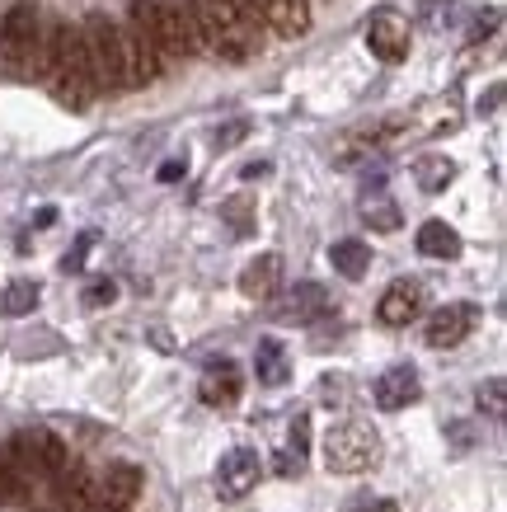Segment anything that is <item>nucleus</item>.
<instances>
[{
	"mask_svg": "<svg viewBox=\"0 0 507 512\" xmlns=\"http://www.w3.org/2000/svg\"><path fill=\"white\" fill-rule=\"evenodd\" d=\"M33 306H38V282H29V278H15L0 292V315H10V320L33 315Z\"/></svg>",
	"mask_w": 507,
	"mask_h": 512,
	"instance_id": "nucleus-20",
	"label": "nucleus"
},
{
	"mask_svg": "<svg viewBox=\"0 0 507 512\" xmlns=\"http://www.w3.org/2000/svg\"><path fill=\"white\" fill-rule=\"evenodd\" d=\"M414 179H418V188H423V193H442V188L456 179V165H451L446 156H423L414 165Z\"/></svg>",
	"mask_w": 507,
	"mask_h": 512,
	"instance_id": "nucleus-21",
	"label": "nucleus"
},
{
	"mask_svg": "<svg viewBox=\"0 0 507 512\" xmlns=\"http://www.w3.org/2000/svg\"><path fill=\"white\" fill-rule=\"evenodd\" d=\"M43 24H47V15L33 5V0L10 5V15L0 19V66H5V71H15V76L38 71V57H43Z\"/></svg>",
	"mask_w": 507,
	"mask_h": 512,
	"instance_id": "nucleus-3",
	"label": "nucleus"
},
{
	"mask_svg": "<svg viewBox=\"0 0 507 512\" xmlns=\"http://www.w3.org/2000/svg\"><path fill=\"white\" fill-rule=\"evenodd\" d=\"M240 137H245V123L226 127V132H216V146H231V141H240Z\"/></svg>",
	"mask_w": 507,
	"mask_h": 512,
	"instance_id": "nucleus-29",
	"label": "nucleus"
},
{
	"mask_svg": "<svg viewBox=\"0 0 507 512\" xmlns=\"http://www.w3.org/2000/svg\"><path fill=\"white\" fill-rule=\"evenodd\" d=\"M362 217L371 221V231H395L400 226V207L385 193H371V198H362Z\"/></svg>",
	"mask_w": 507,
	"mask_h": 512,
	"instance_id": "nucleus-22",
	"label": "nucleus"
},
{
	"mask_svg": "<svg viewBox=\"0 0 507 512\" xmlns=\"http://www.w3.org/2000/svg\"><path fill=\"white\" fill-rule=\"evenodd\" d=\"M367 47L381 62H404L409 57V19L395 10H376L367 19Z\"/></svg>",
	"mask_w": 507,
	"mask_h": 512,
	"instance_id": "nucleus-8",
	"label": "nucleus"
},
{
	"mask_svg": "<svg viewBox=\"0 0 507 512\" xmlns=\"http://www.w3.org/2000/svg\"><path fill=\"white\" fill-rule=\"evenodd\" d=\"M240 367L235 362H221V367H207V376H202V404H212V409H231L235 400H240Z\"/></svg>",
	"mask_w": 507,
	"mask_h": 512,
	"instance_id": "nucleus-16",
	"label": "nucleus"
},
{
	"mask_svg": "<svg viewBox=\"0 0 507 512\" xmlns=\"http://www.w3.org/2000/svg\"><path fill=\"white\" fill-rule=\"evenodd\" d=\"M371 400L381 404L385 414H395V409H409V404L418 400V372L409 367V362H400V367L381 372V376H376V386H371Z\"/></svg>",
	"mask_w": 507,
	"mask_h": 512,
	"instance_id": "nucleus-12",
	"label": "nucleus"
},
{
	"mask_svg": "<svg viewBox=\"0 0 507 512\" xmlns=\"http://www.w3.org/2000/svg\"><path fill=\"white\" fill-rule=\"evenodd\" d=\"M329 264L343 273V278H362L371 268V249H367V240H334V249H329Z\"/></svg>",
	"mask_w": 507,
	"mask_h": 512,
	"instance_id": "nucleus-19",
	"label": "nucleus"
},
{
	"mask_svg": "<svg viewBox=\"0 0 507 512\" xmlns=\"http://www.w3.org/2000/svg\"><path fill=\"white\" fill-rule=\"evenodd\" d=\"M324 470L329 475H362L381 461V437L362 419H343L324 433Z\"/></svg>",
	"mask_w": 507,
	"mask_h": 512,
	"instance_id": "nucleus-4",
	"label": "nucleus"
},
{
	"mask_svg": "<svg viewBox=\"0 0 507 512\" xmlns=\"http://www.w3.org/2000/svg\"><path fill=\"white\" fill-rule=\"evenodd\" d=\"M292 372V362H287V348L277 339H259V353H254V376H259L263 386H282Z\"/></svg>",
	"mask_w": 507,
	"mask_h": 512,
	"instance_id": "nucleus-18",
	"label": "nucleus"
},
{
	"mask_svg": "<svg viewBox=\"0 0 507 512\" xmlns=\"http://www.w3.org/2000/svg\"><path fill=\"white\" fill-rule=\"evenodd\" d=\"M324 306H329V296H324L320 282H296L287 301L277 306V320H287V325H310V320H320Z\"/></svg>",
	"mask_w": 507,
	"mask_h": 512,
	"instance_id": "nucleus-14",
	"label": "nucleus"
},
{
	"mask_svg": "<svg viewBox=\"0 0 507 512\" xmlns=\"http://www.w3.org/2000/svg\"><path fill=\"white\" fill-rule=\"evenodd\" d=\"M348 512H395V503L390 498H357Z\"/></svg>",
	"mask_w": 507,
	"mask_h": 512,
	"instance_id": "nucleus-26",
	"label": "nucleus"
},
{
	"mask_svg": "<svg viewBox=\"0 0 507 512\" xmlns=\"http://www.w3.org/2000/svg\"><path fill=\"white\" fill-rule=\"evenodd\" d=\"M277 475H301V456L282 451V456H277Z\"/></svg>",
	"mask_w": 507,
	"mask_h": 512,
	"instance_id": "nucleus-28",
	"label": "nucleus"
},
{
	"mask_svg": "<svg viewBox=\"0 0 507 512\" xmlns=\"http://www.w3.org/2000/svg\"><path fill=\"white\" fill-rule=\"evenodd\" d=\"M470 329H475V306L456 301V306H442V311L428 315V329H423V339H428L432 348H456V343H461Z\"/></svg>",
	"mask_w": 507,
	"mask_h": 512,
	"instance_id": "nucleus-11",
	"label": "nucleus"
},
{
	"mask_svg": "<svg viewBox=\"0 0 507 512\" xmlns=\"http://www.w3.org/2000/svg\"><path fill=\"white\" fill-rule=\"evenodd\" d=\"M418 254L423 259H456L461 254V235L451 231L446 221H423L418 226Z\"/></svg>",
	"mask_w": 507,
	"mask_h": 512,
	"instance_id": "nucleus-17",
	"label": "nucleus"
},
{
	"mask_svg": "<svg viewBox=\"0 0 507 512\" xmlns=\"http://www.w3.org/2000/svg\"><path fill=\"white\" fill-rule=\"evenodd\" d=\"M151 38L160 47V57H198V24H193V10L184 0H155V19H151Z\"/></svg>",
	"mask_w": 507,
	"mask_h": 512,
	"instance_id": "nucleus-6",
	"label": "nucleus"
},
{
	"mask_svg": "<svg viewBox=\"0 0 507 512\" xmlns=\"http://www.w3.org/2000/svg\"><path fill=\"white\" fill-rule=\"evenodd\" d=\"M263 466H259V451L249 447H235L221 456V466H216V489H221V498H245L254 484H259Z\"/></svg>",
	"mask_w": 507,
	"mask_h": 512,
	"instance_id": "nucleus-9",
	"label": "nucleus"
},
{
	"mask_svg": "<svg viewBox=\"0 0 507 512\" xmlns=\"http://www.w3.org/2000/svg\"><path fill=\"white\" fill-rule=\"evenodd\" d=\"M193 24H198L202 52H212L221 62H249L259 47V19L235 10L226 0H193Z\"/></svg>",
	"mask_w": 507,
	"mask_h": 512,
	"instance_id": "nucleus-2",
	"label": "nucleus"
},
{
	"mask_svg": "<svg viewBox=\"0 0 507 512\" xmlns=\"http://www.w3.org/2000/svg\"><path fill=\"white\" fill-rule=\"evenodd\" d=\"M141 494V466L132 461H113V466L90 480V512H127Z\"/></svg>",
	"mask_w": 507,
	"mask_h": 512,
	"instance_id": "nucleus-7",
	"label": "nucleus"
},
{
	"mask_svg": "<svg viewBox=\"0 0 507 512\" xmlns=\"http://www.w3.org/2000/svg\"><path fill=\"white\" fill-rule=\"evenodd\" d=\"M80 43H85V62L99 90H123L127 62H123V29L108 15H85L80 24Z\"/></svg>",
	"mask_w": 507,
	"mask_h": 512,
	"instance_id": "nucleus-5",
	"label": "nucleus"
},
{
	"mask_svg": "<svg viewBox=\"0 0 507 512\" xmlns=\"http://www.w3.org/2000/svg\"><path fill=\"white\" fill-rule=\"evenodd\" d=\"M277 282H282V254H259V259H249L245 273H240V292L249 301H268L277 292Z\"/></svg>",
	"mask_w": 507,
	"mask_h": 512,
	"instance_id": "nucleus-15",
	"label": "nucleus"
},
{
	"mask_svg": "<svg viewBox=\"0 0 507 512\" xmlns=\"http://www.w3.org/2000/svg\"><path fill=\"white\" fill-rule=\"evenodd\" d=\"M0 466H5V451H0Z\"/></svg>",
	"mask_w": 507,
	"mask_h": 512,
	"instance_id": "nucleus-31",
	"label": "nucleus"
},
{
	"mask_svg": "<svg viewBox=\"0 0 507 512\" xmlns=\"http://www.w3.org/2000/svg\"><path fill=\"white\" fill-rule=\"evenodd\" d=\"M90 311H104V306H113L118 301V282H108V278H99V282H90L85 287V296H80Z\"/></svg>",
	"mask_w": 507,
	"mask_h": 512,
	"instance_id": "nucleus-23",
	"label": "nucleus"
},
{
	"mask_svg": "<svg viewBox=\"0 0 507 512\" xmlns=\"http://www.w3.org/2000/svg\"><path fill=\"white\" fill-rule=\"evenodd\" d=\"M381 325H390V329H404V325H414L418 315H423V287L418 282H409V278H400V282H390L385 287V296H381Z\"/></svg>",
	"mask_w": 507,
	"mask_h": 512,
	"instance_id": "nucleus-10",
	"label": "nucleus"
},
{
	"mask_svg": "<svg viewBox=\"0 0 507 512\" xmlns=\"http://www.w3.org/2000/svg\"><path fill=\"white\" fill-rule=\"evenodd\" d=\"M179 174H184V160H165V165H160V179H179Z\"/></svg>",
	"mask_w": 507,
	"mask_h": 512,
	"instance_id": "nucleus-30",
	"label": "nucleus"
},
{
	"mask_svg": "<svg viewBox=\"0 0 507 512\" xmlns=\"http://www.w3.org/2000/svg\"><path fill=\"white\" fill-rule=\"evenodd\" d=\"M479 409H489L493 419H503V376H493L489 386H479Z\"/></svg>",
	"mask_w": 507,
	"mask_h": 512,
	"instance_id": "nucleus-24",
	"label": "nucleus"
},
{
	"mask_svg": "<svg viewBox=\"0 0 507 512\" xmlns=\"http://www.w3.org/2000/svg\"><path fill=\"white\" fill-rule=\"evenodd\" d=\"M259 24H268L277 38H296L310 29V0H259Z\"/></svg>",
	"mask_w": 507,
	"mask_h": 512,
	"instance_id": "nucleus-13",
	"label": "nucleus"
},
{
	"mask_svg": "<svg viewBox=\"0 0 507 512\" xmlns=\"http://www.w3.org/2000/svg\"><path fill=\"white\" fill-rule=\"evenodd\" d=\"M38 76L52 85V94L71 104V109H90L99 85L90 76V62H85V43H80V24H66V19H47L43 24V57H38Z\"/></svg>",
	"mask_w": 507,
	"mask_h": 512,
	"instance_id": "nucleus-1",
	"label": "nucleus"
},
{
	"mask_svg": "<svg viewBox=\"0 0 507 512\" xmlns=\"http://www.w3.org/2000/svg\"><path fill=\"white\" fill-rule=\"evenodd\" d=\"M94 245V235H80V245H76V254H66V273H76L80 268V259H85V249Z\"/></svg>",
	"mask_w": 507,
	"mask_h": 512,
	"instance_id": "nucleus-27",
	"label": "nucleus"
},
{
	"mask_svg": "<svg viewBox=\"0 0 507 512\" xmlns=\"http://www.w3.org/2000/svg\"><path fill=\"white\" fill-rule=\"evenodd\" d=\"M306 447H310V419H306V414H296V419H292V456H301V461H306Z\"/></svg>",
	"mask_w": 507,
	"mask_h": 512,
	"instance_id": "nucleus-25",
	"label": "nucleus"
}]
</instances>
